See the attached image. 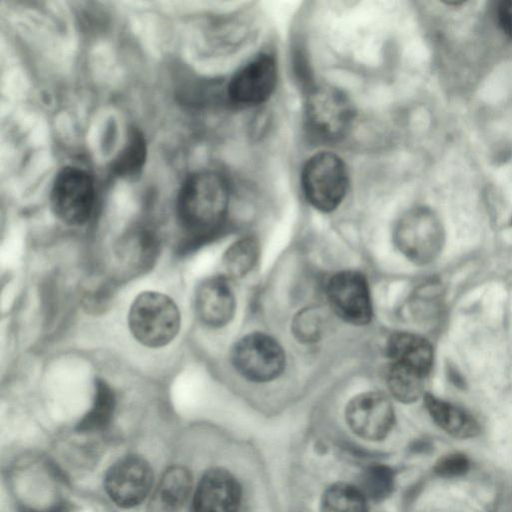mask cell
<instances>
[{
	"instance_id": "1",
	"label": "cell",
	"mask_w": 512,
	"mask_h": 512,
	"mask_svg": "<svg viewBox=\"0 0 512 512\" xmlns=\"http://www.w3.org/2000/svg\"><path fill=\"white\" fill-rule=\"evenodd\" d=\"M228 205L226 181L215 172L203 171L184 181L177 196L176 213L186 232L202 239L213 235L222 226Z\"/></svg>"
},
{
	"instance_id": "2",
	"label": "cell",
	"mask_w": 512,
	"mask_h": 512,
	"mask_svg": "<svg viewBox=\"0 0 512 512\" xmlns=\"http://www.w3.org/2000/svg\"><path fill=\"white\" fill-rule=\"evenodd\" d=\"M180 324L177 305L169 296L160 292L140 293L129 309L130 332L146 347L158 348L170 343L178 334Z\"/></svg>"
},
{
	"instance_id": "3",
	"label": "cell",
	"mask_w": 512,
	"mask_h": 512,
	"mask_svg": "<svg viewBox=\"0 0 512 512\" xmlns=\"http://www.w3.org/2000/svg\"><path fill=\"white\" fill-rule=\"evenodd\" d=\"M394 243L411 262L427 265L440 255L445 243V231L440 218L428 207H414L396 222Z\"/></svg>"
},
{
	"instance_id": "4",
	"label": "cell",
	"mask_w": 512,
	"mask_h": 512,
	"mask_svg": "<svg viewBox=\"0 0 512 512\" xmlns=\"http://www.w3.org/2000/svg\"><path fill=\"white\" fill-rule=\"evenodd\" d=\"M301 187L306 200L321 212L335 210L345 198L348 172L344 161L335 153L321 151L305 162Z\"/></svg>"
},
{
	"instance_id": "5",
	"label": "cell",
	"mask_w": 512,
	"mask_h": 512,
	"mask_svg": "<svg viewBox=\"0 0 512 512\" xmlns=\"http://www.w3.org/2000/svg\"><path fill=\"white\" fill-rule=\"evenodd\" d=\"M304 119L312 136L323 141H335L350 128L353 109L348 97L338 88L318 86L307 96Z\"/></svg>"
},
{
	"instance_id": "6",
	"label": "cell",
	"mask_w": 512,
	"mask_h": 512,
	"mask_svg": "<svg viewBox=\"0 0 512 512\" xmlns=\"http://www.w3.org/2000/svg\"><path fill=\"white\" fill-rule=\"evenodd\" d=\"M54 214L68 225H82L92 215L95 188L90 175L77 168L65 167L56 176L50 194Z\"/></svg>"
},
{
	"instance_id": "7",
	"label": "cell",
	"mask_w": 512,
	"mask_h": 512,
	"mask_svg": "<svg viewBox=\"0 0 512 512\" xmlns=\"http://www.w3.org/2000/svg\"><path fill=\"white\" fill-rule=\"evenodd\" d=\"M231 359L235 369L254 382L277 378L285 366L282 347L264 333H251L241 338L232 349Z\"/></svg>"
},
{
	"instance_id": "8",
	"label": "cell",
	"mask_w": 512,
	"mask_h": 512,
	"mask_svg": "<svg viewBox=\"0 0 512 512\" xmlns=\"http://www.w3.org/2000/svg\"><path fill=\"white\" fill-rule=\"evenodd\" d=\"M331 308L344 321L365 325L372 318V303L368 283L357 272L345 270L333 275L327 283Z\"/></svg>"
},
{
	"instance_id": "9",
	"label": "cell",
	"mask_w": 512,
	"mask_h": 512,
	"mask_svg": "<svg viewBox=\"0 0 512 512\" xmlns=\"http://www.w3.org/2000/svg\"><path fill=\"white\" fill-rule=\"evenodd\" d=\"M105 489L111 500L123 508L140 504L153 484L149 463L139 456H126L114 463L105 476Z\"/></svg>"
},
{
	"instance_id": "10",
	"label": "cell",
	"mask_w": 512,
	"mask_h": 512,
	"mask_svg": "<svg viewBox=\"0 0 512 512\" xmlns=\"http://www.w3.org/2000/svg\"><path fill=\"white\" fill-rule=\"evenodd\" d=\"M277 79L275 58L268 53H260L232 76L227 86V94L238 105H258L272 95Z\"/></svg>"
},
{
	"instance_id": "11",
	"label": "cell",
	"mask_w": 512,
	"mask_h": 512,
	"mask_svg": "<svg viewBox=\"0 0 512 512\" xmlns=\"http://www.w3.org/2000/svg\"><path fill=\"white\" fill-rule=\"evenodd\" d=\"M390 399L380 392H365L352 398L346 407V420L359 437L377 441L385 438L394 424Z\"/></svg>"
},
{
	"instance_id": "12",
	"label": "cell",
	"mask_w": 512,
	"mask_h": 512,
	"mask_svg": "<svg viewBox=\"0 0 512 512\" xmlns=\"http://www.w3.org/2000/svg\"><path fill=\"white\" fill-rule=\"evenodd\" d=\"M241 487L227 470L213 468L199 481L194 493V512H238Z\"/></svg>"
},
{
	"instance_id": "13",
	"label": "cell",
	"mask_w": 512,
	"mask_h": 512,
	"mask_svg": "<svg viewBox=\"0 0 512 512\" xmlns=\"http://www.w3.org/2000/svg\"><path fill=\"white\" fill-rule=\"evenodd\" d=\"M195 310L199 320L209 327L228 324L235 313V297L228 279L222 275L204 280L195 293Z\"/></svg>"
},
{
	"instance_id": "14",
	"label": "cell",
	"mask_w": 512,
	"mask_h": 512,
	"mask_svg": "<svg viewBox=\"0 0 512 512\" xmlns=\"http://www.w3.org/2000/svg\"><path fill=\"white\" fill-rule=\"evenodd\" d=\"M387 355L391 363L400 364L428 376L433 366L434 351L431 343L415 333L396 332L387 342Z\"/></svg>"
},
{
	"instance_id": "15",
	"label": "cell",
	"mask_w": 512,
	"mask_h": 512,
	"mask_svg": "<svg viewBox=\"0 0 512 512\" xmlns=\"http://www.w3.org/2000/svg\"><path fill=\"white\" fill-rule=\"evenodd\" d=\"M423 400L432 420L451 436L465 439L479 433L477 420L466 409L430 393H425Z\"/></svg>"
},
{
	"instance_id": "16",
	"label": "cell",
	"mask_w": 512,
	"mask_h": 512,
	"mask_svg": "<svg viewBox=\"0 0 512 512\" xmlns=\"http://www.w3.org/2000/svg\"><path fill=\"white\" fill-rule=\"evenodd\" d=\"M191 489L190 472L182 466H173L159 481L155 492V504L164 512H173L185 502Z\"/></svg>"
},
{
	"instance_id": "17",
	"label": "cell",
	"mask_w": 512,
	"mask_h": 512,
	"mask_svg": "<svg viewBox=\"0 0 512 512\" xmlns=\"http://www.w3.org/2000/svg\"><path fill=\"white\" fill-rule=\"evenodd\" d=\"M159 242L151 230L141 229L129 235L120 244L117 253L119 258L136 269L152 266L158 251Z\"/></svg>"
},
{
	"instance_id": "18",
	"label": "cell",
	"mask_w": 512,
	"mask_h": 512,
	"mask_svg": "<svg viewBox=\"0 0 512 512\" xmlns=\"http://www.w3.org/2000/svg\"><path fill=\"white\" fill-rule=\"evenodd\" d=\"M427 376L409 367L390 363L387 385L395 399L412 403L424 396V381Z\"/></svg>"
},
{
	"instance_id": "19",
	"label": "cell",
	"mask_w": 512,
	"mask_h": 512,
	"mask_svg": "<svg viewBox=\"0 0 512 512\" xmlns=\"http://www.w3.org/2000/svg\"><path fill=\"white\" fill-rule=\"evenodd\" d=\"M258 256L259 245L254 238L244 237L237 240L223 255V276L229 280L247 275L255 266Z\"/></svg>"
},
{
	"instance_id": "20",
	"label": "cell",
	"mask_w": 512,
	"mask_h": 512,
	"mask_svg": "<svg viewBox=\"0 0 512 512\" xmlns=\"http://www.w3.org/2000/svg\"><path fill=\"white\" fill-rule=\"evenodd\" d=\"M367 501L357 486L336 483L323 494L320 512H368Z\"/></svg>"
},
{
	"instance_id": "21",
	"label": "cell",
	"mask_w": 512,
	"mask_h": 512,
	"mask_svg": "<svg viewBox=\"0 0 512 512\" xmlns=\"http://www.w3.org/2000/svg\"><path fill=\"white\" fill-rule=\"evenodd\" d=\"M115 403V394L112 388L104 380L97 379L93 404L79 423V428L81 430H96L107 425L113 415Z\"/></svg>"
},
{
	"instance_id": "22",
	"label": "cell",
	"mask_w": 512,
	"mask_h": 512,
	"mask_svg": "<svg viewBox=\"0 0 512 512\" xmlns=\"http://www.w3.org/2000/svg\"><path fill=\"white\" fill-rule=\"evenodd\" d=\"M146 156V145L142 134L132 130L123 150L113 164V171L122 177L137 175L141 170Z\"/></svg>"
},
{
	"instance_id": "23",
	"label": "cell",
	"mask_w": 512,
	"mask_h": 512,
	"mask_svg": "<svg viewBox=\"0 0 512 512\" xmlns=\"http://www.w3.org/2000/svg\"><path fill=\"white\" fill-rule=\"evenodd\" d=\"M394 487L393 471L380 464L367 467L361 474L358 488L364 496L373 501L388 497Z\"/></svg>"
},
{
	"instance_id": "24",
	"label": "cell",
	"mask_w": 512,
	"mask_h": 512,
	"mask_svg": "<svg viewBox=\"0 0 512 512\" xmlns=\"http://www.w3.org/2000/svg\"><path fill=\"white\" fill-rule=\"evenodd\" d=\"M469 468L468 459L462 454H449L442 457L436 464V472L444 477H455L464 474Z\"/></svg>"
},
{
	"instance_id": "25",
	"label": "cell",
	"mask_w": 512,
	"mask_h": 512,
	"mask_svg": "<svg viewBox=\"0 0 512 512\" xmlns=\"http://www.w3.org/2000/svg\"><path fill=\"white\" fill-rule=\"evenodd\" d=\"M294 329L300 339L312 341L319 333V320L312 312H303L297 317Z\"/></svg>"
},
{
	"instance_id": "26",
	"label": "cell",
	"mask_w": 512,
	"mask_h": 512,
	"mask_svg": "<svg viewBox=\"0 0 512 512\" xmlns=\"http://www.w3.org/2000/svg\"><path fill=\"white\" fill-rule=\"evenodd\" d=\"M497 18L502 30L512 37V0L502 1L499 3Z\"/></svg>"
}]
</instances>
